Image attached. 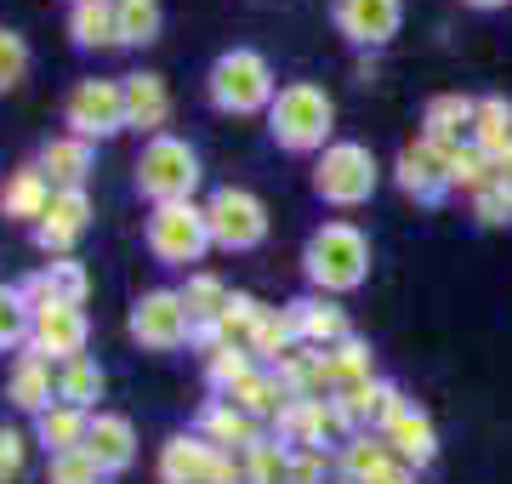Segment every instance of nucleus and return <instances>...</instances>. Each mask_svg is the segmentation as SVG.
Segmentation results:
<instances>
[{
    "instance_id": "17",
    "label": "nucleus",
    "mask_w": 512,
    "mask_h": 484,
    "mask_svg": "<svg viewBox=\"0 0 512 484\" xmlns=\"http://www.w3.org/2000/svg\"><path fill=\"white\" fill-rule=\"evenodd\" d=\"M86 171H92V143L86 137H57V143L40 149V177L52 188H80Z\"/></svg>"
},
{
    "instance_id": "27",
    "label": "nucleus",
    "mask_w": 512,
    "mask_h": 484,
    "mask_svg": "<svg viewBox=\"0 0 512 484\" xmlns=\"http://www.w3.org/2000/svg\"><path fill=\"white\" fill-rule=\"evenodd\" d=\"M302 342L313 348H336V342H348V314L342 308H330V302H302Z\"/></svg>"
},
{
    "instance_id": "38",
    "label": "nucleus",
    "mask_w": 512,
    "mask_h": 484,
    "mask_svg": "<svg viewBox=\"0 0 512 484\" xmlns=\"http://www.w3.org/2000/svg\"><path fill=\"white\" fill-rule=\"evenodd\" d=\"M46 484H103V467H97L86 450H69V456H52Z\"/></svg>"
},
{
    "instance_id": "39",
    "label": "nucleus",
    "mask_w": 512,
    "mask_h": 484,
    "mask_svg": "<svg viewBox=\"0 0 512 484\" xmlns=\"http://www.w3.org/2000/svg\"><path fill=\"white\" fill-rule=\"evenodd\" d=\"M23 75H29V46H23V35L0 29V92L23 86Z\"/></svg>"
},
{
    "instance_id": "4",
    "label": "nucleus",
    "mask_w": 512,
    "mask_h": 484,
    "mask_svg": "<svg viewBox=\"0 0 512 484\" xmlns=\"http://www.w3.org/2000/svg\"><path fill=\"white\" fill-rule=\"evenodd\" d=\"M211 103L222 114H251L262 103H274V69L256 52H222L211 69Z\"/></svg>"
},
{
    "instance_id": "40",
    "label": "nucleus",
    "mask_w": 512,
    "mask_h": 484,
    "mask_svg": "<svg viewBox=\"0 0 512 484\" xmlns=\"http://www.w3.org/2000/svg\"><path fill=\"white\" fill-rule=\"evenodd\" d=\"M473 217L484 228H495V223H512V200H507V188H484L473 200Z\"/></svg>"
},
{
    "instance_id": "32",
    "label": "nucleus",
    "mask_w": 512,
    "mask_h": 484,
    "mask_svg": "<svg viewBox=\"0 0 512 484\" xmlns=\"http://www.w3.org/2000/svg\"><path fill=\"white\" fill-rule=\"evenodd\" d=\"M183 302H188V314H194V325H217L222 308H228V285L211 280V274H194V280L183 285Z\"/></svg>"
},
{
    "instance_id": "9",
    "label": "nucleus",
    "mask_w": 512,
    "mask_h": 484,
    "mask_svg": "<svg viewBox=\"0 0 512 484\" xmlns=\"http://www.w3.org/2000/svg\"><path fill=\"white\" fill-rule=\"evenodd\" d=\"M69 126L74 137H114V131L126 126V86H114V80H80L69 92Z\"/></svg>"
},
{
    "instance_id": "33",
    "label": "nucleus",
    "mask_w": 512,
    "mask_h": 484,
    "mask_svg": "<svg viewBox=\"0 0 512 484\" xmlns=\"http://www.w3.org/2000/svg\"><path fill=\"white\" fill-rule=\"evenodd\" d=\"M450 188H473V194L495 188V160L484 149H456L450 154Z\"/></svg>"
},
{
    "instance_id": "24",
    "label": "nucleus",
    "mask_w": 512,
    "mask_h": 484,
    "mask_svg": "<svg viewBox=\"0 0 512 484\" xmlns=\"http://www.w3.org/2000/svg\"><path fill=\"white\" fill-rule=\"evenodd\" d=\"M86 428H92V416L74 405H52L40 416V445L52 450V456H69V450H86Z\"/></svg>"
},
{
    "instance_id": "7",
    "label": "nucleus",
    "mask_w": 512,
    "mask_h": 484,
    "mask_svg": "<svg viewBox=\"0 0 512 484\" xmlns=\"http://www.w3.org/2000/svg\"><path fill=\"white\" fill-rule=\"evenodd\" d=\"M205 223H211V240L217 245L251 251V245H262V234H268V211H262V200L245 194V188H217L211 205H205Z\"/></svg>"
},
{
    "instance_id": "34",
    "label": "nucleus",
    "mask_w": 512,
    "mask_h": 484,
    "mask_svg": "<svg viewBox=\"0 0 512 484\" xmlns=\"http://www.w3.org/2000/svg\"><path fill=\"white\" fill-rule=\"evenodd\" d=\"M29 302H23V291H12V285H0V354L6 348H18L23 336H29Z\"/></svg>"
},
{
    "instance_id": "21",
    "label": "nucleus",
    "mask_w": 512,
    "mask_h": 484,
    "mask_svg": "<svg viewBox=\"0 0 512 484\" xmlns=\"http://www.w3.org/2000/svg\"><path fill=\"white\" fill-rule=\"evenodd\" d=\"M387 445L399 450L404 462H416V467H427L433 456H439V439H433V422L421 416V410H399L393 422H387V433H382Z\"/></svg>"
},
{
    "instance_id": "16",
    "label": "nucleus",
    "mask_w": 512,
    "mask_h": 484,
    "mask_svg": "<svg viewBox=\"0 0 512 484\" xmlns=\"http://www.w3.org/2000/svg\"><path fill=\"white\" fill-rule=\"evenodd\" d=\"M473 114H478L473 97H433V103H427V114H421V126H427L421 137L456 154V149H461V137L473 131Z\"/></svg>"
},
{
    "instance_id": "6",
    "label": "nucleus",
    "mask_w": 512,
    "mask_h": 484,
    "mask_svg": "<svg viewBox=\"0 0 512 484\" xmlns=\"http://www.w3.org/2000/svg\"><path fill=\"white\" fill-rule=\"evenodd\" d=\"M313 188H319L330 205L370 200V188H376V160H370V149L365 143H336V149H325V160L313 171Z\"/></svg>"
},
{
    "instance_id": "47",
    "label": "nucleus",
    "mask_w": 512,
    "mask_h": 484,
    "mask_svg": "<svg viewBox=\"0 0 512 484\" xmlns=\"http://www.w3.org/2000/svg\"><path fill=\"white\" fill-rule=\"evenodd\" d=\"M74 6H80V0H74Z\"/></svg>"
},
{
    "instance_id": "23",
    "label": "nucleus",
    "mask_w": 512,
    "mask_h": 484,
    "mask_svg": "<svg viewBox=\"0 0 512 484\" xmlns=\"http://www.w3.org/2000/svg\"><path fill=\"white\" fill-rule=\"evenodd\" d=\"M205 439H211L217 450H222V445H239V450L262 445V433H256V416H245L234 399H217V405H205Z\"/></svg>"
},
{
    "instance_id": "8",
    "label": "nucleus",
    "mask_w": 512,
    "mask_h": 484,
    "mask_svg": "<svg viewBox=\"0 0 512 484\" xmlns=\"http://www.w3.org/2000/svg\"><path fill=\"white\" fill-rule=\"evenodd\" d=\"M131 336L143 348H183V342H194V314H188L183 291H148V297H137Z\"/></svg>"
},
{
    "instance_id": "41",
    "label": "nucleus",
    "mask_w": 512,
    "mask_h": 484,
    "mask_svg": "<svg viewBox=\"0 0 512 484\" xmlns=\"http://www.w3.org/2000/svg\"><path fill=\"white\" fill-rule=\"evenodd\" d=\"M23 479V433L0 428V484Z\"/></svg>"
},
{
    "instance_id": "25",
    "label": "nucleus",
    "mask_w": 512,
    "mask_h": 484,
    "mask_svg": "<svg viewBox=\"0 0 512 484\" xmlns=\"http://www.w3.org/2000/svg\"><path fill=\"white\" fill-rule=\"evenodd\" d=\"M473 149H484L495 160V154L512 149V103L507 97H484L473 114Z\"/></svg>"
},
{
    "instance_id": "14",
    "label": "nucleus",
    "mask_w": 512,
    "mask_h": 484,
    "mask_svg": "<svg viewBox=\"0 0 512 484\" xmlns=\"http://www.w3.org/2000/svg\"><path fill=\"white\" fill-rule=\"evenodd\" d=\"M86 217H92V200H86L80 188H57L52 211L35 223L40 245H46V251H63L69 240H80V234H86Z\"/></svg>"
},
{
    "instance_id": "18",
    "label": "nucleus",
    "mask_w": 512,
    "mask_h": 484,
    "mask_svg": "<svg viewBox=\"0 0 512 484\" xmlns=\"http://www.w3.org/2000/svg\"><path fill=\"white\" fill-rule=\"evenodd\" d=\"M126 126L137 131H160L165 114H171V92H165L160 75H126Z\"/></svg>"
},
{
    "instance_id": "29",
    "label": "nucleus",
    "mask_w": 512,
    "mask_h": 484,
    "mask_svg": "<svg viewBox=\"0 0 512 484\" xmlns=\"http://www.w3.org/2000/svg\"><path fill=\"white\" fill-rule=\"evenodd\" d=\"M228 399H234V405L245 410V416H279V410L291 405L279 376H245V382H239V388L228 393Z\"/></svg>"
},
{
    "instance_id": "35",
    "label": "nucleus",
    "mask_w": 512,
    "mask_h": 484,
    "mask_svg": "<svg viewBox=\"0 0 512 484\" xmlns=\"http://www.w3.org/2000/svg\"><path fill=\"white\" fill-rule=\"evenodd\" d=\"M205 376H211V388L234 393L251 376V348H217V354L205 359Z\"/></svg>"
},
{
    "instance_id": "1",
    "label": "nucleus",
    "mask_w": 512,
    "mask_h": 484,
    "mask_svg": "<svg viewBox=\"0 0 512 484\" xmlns=\"http://www.w3.org/2000/svg\"><path fill=\"white\" fill-rule=\"evenodd\" d=\"M330 120H336V109H330V97L319 92V86H308V80H296V86H285V92L268 103V131H274L279 149H319L330 137Z\"/></svg>"
},
{
    "instance_id": "10",
    "label": "nucleus",
    "mask_w": 512,
    "mask_h": 484,
    "mask_svg": "<svg viewBox=\"0 0 512 484\" xmlns=\"http://www.w3.org/2000/svg\"><path fill=\"white\" fill-rule=\"evenodd\" d=\"M165 484H234V462L211 439H171L160 456Z\"/></svg>"
},
{
    "instance_id": "2",
    "label": "nucleus",
    "mask_w": 512,
    "mask_h": 484,
    "mask_svg": "<svg viewBox=\"0 0 512 484\" xmlns=\"http://www.w3.org/2000/svg\"><path fill=\"white\" fill-rule=\"evenodd\" d=\"M365 268H370V245L353 223H325L308 240V274L325 291H353L365 280Z\"/></svg>"
},
{
    "instance_id": "13",
    "label": "nucleus",
    "mask_w": 512,
    "mask_h": 484,
    "mask_svg": "<svg viewBox=\"0 0 512 484\" xmlns=\"http://www.w3.org/2000/svg\"><path fill=\"white\" fill-rule=\"evenodd\" d=\"M336 23L359 46H382L399 29V0H336Z\"/></svg>"
},
{
    "instance_id": "26",
    "label": "nucleus",
    "mask_w": 512,
    "mask_h": 484,
    "mask_svg": "<svg viewBox=\"0 0 512 484\" xmlns=\"http://www.w3.org/2000/svg\"><path fill=\"white\" fill-rule=\"evenodd\" d=\"M296 336H302V302L279 308V314H262V325H256V336H251V354L279 359V354L296 348Z\"/></svg>"
},
{
    "instance_id": "43",
    "label": "nucleus",
    "mask_w": 512,
    "mask_h": 484,
    "mask_svg": "<svg viewBox=\"0 0 512 484\" xmlns=\"http://www.w3.org/2000/svg\"><path fill=\"white\" fill-rule=\"evenodd\" d=\"M495 188H512V149L495 154Z\"/></svg>"
},
{
    "instance_id": "36",
    "label": "nucleus",
    "mask_w": 512,
    "mask_h": 484,
    "mask_svg": "<svg viewBox=\"0 0 512 484\" xmlns=\"http://www.w3.org/2000/svg\"><path fill=\"white\" fill-rule=\"evenodd\" d=\"M387 450H393L387 439H348V473H353L359 484L382 479L387 467H393V462H387Z\"/></svg>"
},
{
    "instance_id": "37",
    "label": "nucleus",
    "mask_w": 512,
    "mask_h": 484,
    "mask_svg": "<svg viewBox=\"0 0 512 484\" xmlns=\"http://www.w3.org/2000/svg\"><path fill=\"white\" fill-rule=\"evenodd\" d=\"M245 467H251V484H291V456L268 439L245 450Z\"/></svg>"
},
{
    "instance_id": "19",
    "label": "nucleus",
    "mask_w": 512,
    "mask_h": 484,
    "mask_svg": "<svg viewBox=\"0 0 512 484\" xmlns=\"http://www.w3.org/2000/svg\"><path fill=\"white\" fill-rule=\"evenodd\" d=\"M52 200H57V188L40 177V166H29V171H18V177L6 183L0 211H6V217H18V223H40V217L52 211Z\"/></svg>"
},
{
    "instance_id": "12",
    "label": "nucleus",
    "mask_w": 512,
    "mask_h": 484,
    "mask_svg": "<svg viewBox=\"0 0 512 484\" xmlns=\"http://www.w3.org/2000/svg\"><path fill=\"white\" fill-rule=\"evenodd\" d=\"M399 183L416 194V200H439L444 188H450V149H439V143H410V149L399 154Z\"/></svg>"
},
{
    "instance_id": "46",
    "label": "nucleus",
    "mask_w": 512,
    "mask_h": 484,
    "mask_svg": "<svg viewBox=\"0 0 512 484\" xmlns=\"http://www.w3.org/2000/svg\"><path fill=\"white\" fill-rule=\"evenodd\" d=\"M507 200H512V188H507Z\"/></svg>"
},
{
    "instance_id": "45",
    "label": "nucleus",
    "mask_w": 512,
    "mask_h": 484,
    "mask_svg": "<svg viewBox=\"0 0 512 484\" xmlns=\"http://www.w3.org/2000/svg\"><path fill=\"white\" fill-rule=\"evenodd\" d=\"M467 6H507V0H467Z\"/></svg>"
},
{
    "instance_id": "15",
    "label": "nucleus",
    "mask_w": 512,
    "mask_h": 484,
    "mask_svg": "<svg viewBox=\"0 0 512 484\" xmlns=\"http://www.w3.org/2000/svg\"><path fill=\"white\" fill-rule=\"evenodd\" d=\"M86 456H92L103 473L131 467V456H137V433H131L126 416H92V428H86Z\"/></svg>"
},
{
    "instance_id": "28",
    "label": "nucleus",
    "mask_w": 512,
    "mask_h": 484,
    "mask_svg": "<svg viewBox=\"0 0 512 484\" xmlns=\"http://www.w3.org/2000/svg\"><path fill=\"white\" fill-rule=\"evenodd\" d=\"M97 393H103V371H97V365H92L86 354H80V359H69V365L57 371V399H63V405L86 410V405L97 399Z\"/></svg>"
},
{
    "instance_id": "42",
    "label": "nucleus",
    "mask_w": 512,
    "mask_h": 484,
    "mask_svg": "<svg viewBox=\"0 0 512 484\" xmlns=\"http://www.w3.org/2000/svg\"><path fill=\"white\" fill-rule=\"evenodd\" d=\"M319 473H325L319 450H302V456H291V484H319Z\"/></svg>"
},
{
    "instance_id": "11",
    "label": "nucleus",
    "mask_w": 512,
    "mask_h": 484,
    "mask_svg": "<svg viewBox=\"0 0 512 484\" xmlns=\"http://www.w3.org/2000/svg\"><path fill=\"white\" fill-rule=\"evenodd\" d=\"M80 348H86V314L80 308H63V302H52V308H40L35 325H29V354H52L57 365H69V359H80Z\"/></svg>"
},
{
    "instance_id": "5",
    "label": "nucleus",
    "mask_w": 512,
    "mask_h": 484,
    "mask_svg": "<svg viewBox=\"0 0 512 484\" xmlns=\"http://www.w3.org/2000/svg\"><path fill=\"white\" fill-rule=\"evenodd\" d=\"M205 245H211V223H205L200 205H154V217H148V251L171 268H188V262L200 257Z\"/></svg>"
},
{
    "instance_id": "22",
    "label": "nucleus",
    "mask_w": 512,
    "mask_h": 484,
    "mask_svg": "<svg viewBox=\"0 0 512 484\" xmlns=\"http://www.w3.org/2000/svg\"><path fill=\"white\" fill-rule=\"evenodd\" d=\"M69 35L74 46H120V18H114V0H80L69 12Z\"/></svg>"
},
{
    "instance_id": "3",
    "label": "nucleus",
    "mask_w": 512,
    "mask_h": 484,
    "mask_svg": "<svg viewBox=\"0 0 512 484\" xmlns=\"http://www.w3.org/2000/svg\"><path fill=\"white\" fill-rule=\"evenodd\" d=\"M194 183H200V154L188 149V143H177V137H154L143 149V160H137V188L154 205L188 200Z\"/></svg>"
},
{
    "instance_id": "20",
    "label": "nucleus",
    "mask_w": 512,
    "mask_h": 484,
    "mask_svg": "<svg viewBox=\"0 0 512 484\" xmlns=\"http://www.w3.org/2000/svg\"><path fill=\"white\" fill-rule=\"evenodd\" d=\"M52 393H57V371L40 354H23L18 371H12V405L46 416V410H52Z\"/></svg>"
},
{
    "instance_id": "44",
    "label": "nucleus",
    "mask_w": 512,
    "mask_h": 484,
    "mask_svg": "<svg viewBox=\"0 0 512 484\" xmlns=\"http://www.w3.org/2000/svg\"><path fill=\"white\" fill-rule=\"evenodd\" d=\"M370 484H410V473H404V467H387L382 479H370Z\"/></svg>"
},
{
    "instance_id": "30",
    "label": "nucleus",
    "mask_w": 512,
    "mask_h": 484,
    "mask_svg": "<svg viewBox=\"0 0 512 484\" xmlns=\"http://www.w3.org/2000/svg\"><path fill=\"white\" fill-rule=\"evenodd\" d=\"M325 371H330V382H336V393H348V388H359V382H370V348L365 342H336L325 354Z\"/></svg>"
},
{
    "instance_id": "31",
    "label": "nucleus",
    "mask_w": 512,
    "mask_h": 484,
    "mask_svg": "<svg viewBox=\"0 0 512 484\" xmlns=\"http://www.w3.org/2000/svg\"><path fill=\"white\" fill-rule=\"evenodd\" d=\"M120 18V46H148L160 35V0H114Z\"/></svg>"
}]
</instances>
